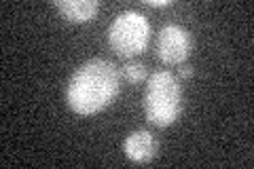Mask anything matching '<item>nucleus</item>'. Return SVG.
Returning a JSON list of instances; mask_svg holds the SVG:
<instances>
[{"label": "nucleus", "mask_w": 254, "mask_h": 169, "mask_svg": "<svg viewBox=\"0 0 254 169\" xmlns=\"http://www.w3.org/2000/svg\"><path fill=\"white\" fill-rule=\"evenodd\" d=\"M193 68H190V66H182V68H178V76L180 78H190V76H193Z\"/></svg>", "instance_id": "8"}, {"label": "nucleus", "mask_w": 254, "mask_h": 169, "mask_svg": "<svg viewBox=\"0 0 254 169\" xmlns=\"http://www.w3.org/2000/svg\"><path fill=\"white\" fill-rule=\"evenodd\" d=\"M190 49H193V38L182 26L168 23L161 28L157 36V57L165 66H180L182 61H187Z\"/></svg>", "instance_id": "4"}, {"label": "nucleus", "mask_w": 254, "mask_h": 169, "mask_svg": "<svg viewBox=\"0 0 254 169\" xmlns=\"http://www.w3.org/2000/svg\"><path fill=\"white\" fill-rule=\"evenodd\" d=\"M121 89L119 68L106 57L87 59L68 83V106L76 114H95L115 102Z\"/></svg>", "instance_id": "1"}, {"label": "nucleus", "mask_w": 254, "mask_h": 169, "mask_svg": "<svg viewBox=\"0 0 254 169\" xmlns=\"http://www.w3.org/2000/svg\"><path fill=\"white\" fill-rule=\"evenodd\" d=\"M53 6L60 11L62 17L76 23L93 19L100 11L98 0H58V2H53Z\"/></svg>", "instance_id": "6"}, {"label": "nucleus", "mask_w": 254, "mask_h": 169, "mask_svg": "<svg viewBox=\"0 0 254 169\" xmlns=\"http://www.w3.org/2000/svg\"><path fill=\"white\" fill-rule=\"evenodd\" d=\"M148 36H150L148 19L138 11H125L117 15L115 21L106 30L110 51H115V55L123 57L125 61L136 57V55H140L146 49Z\"/></svg>", "instance_id": "3"}, {"label": "nucleus", "mask_w": 254, "mask_h": 169, "mask_svg": "<svg viewBox=\"0 0 254 169\" xmlns=\"http://www.w3.org/2000/svg\"><path fill=\"white\" fill-rule=\"evenodd\" d=\"M182 110V89L178 78L168 70L150 74L144 93V114L150 125L170 127L176 123Z\"/></svg>", "instance_id": "2"}, {"label": "nucleus", "mask_w": 254, "mask_h": 169, "mask_svg": "<svg viewBox=\"0 0 254 169\" xmlns=\"http://www.w3.org/2000/svg\"><path fill=\"white\" fill-rule=\"evenodd\" d=\"M119 74H121L129 85H140L146 80L148 70H146L144 63L138 61V59H127L121 66V70H119Z\"/></svg>", "instance_id": "7"}, {"label": "nucleus", "mask_w": 254, "mask_h": 169, "mask_svg": "<svg viewBox=\"0 0 254 169\" xmlns=\"http://www.w3.org/2000/svg\"><path fill=\"white\" fill-rule=\"evenodd\" d=\"M125 157L133 161V163H148L157 155V140L155 135L146 129H136L129 133L123 142Z\"/></svg>", "instance_id": "5"}, {"label": "nucleus", "mask_w": 254, "mask_h": 169, "mask_svg": "<svg viewBox=\"0 0 254 169\" xmlns=\"http://www.w3.org/2000/svg\"><path fill=\"white\" fill-rule=\"evenodd\" d=\"M148 6H153V9H161V6H170L172 2L170 0H150V2H146Z\"/></svg>", "instance_id": "9"}]
</instances>
